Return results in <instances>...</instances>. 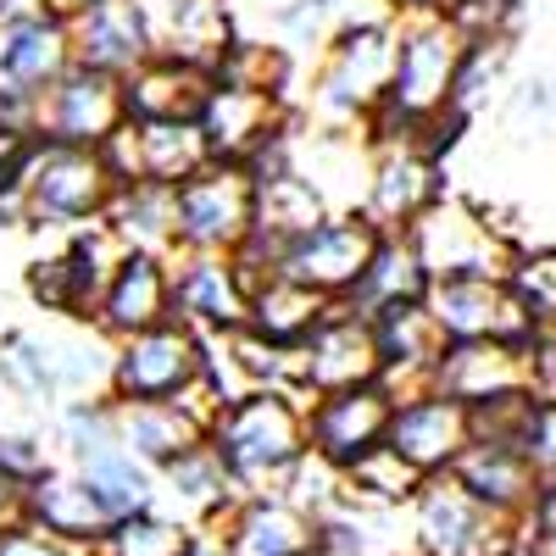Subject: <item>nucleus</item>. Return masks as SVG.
I'll return each mask as SVG.
<instances>
[{"mask_svg": "<svg viewBox=\"0 0 556 556\" xmlns=\"http://www.w3.org/2000/svg\"><path fill=\"white\" fill-rule=\"evenodd\" d=\"M0 556H89V551H78V545H67V540H56V534L23 523V529H12V534H0Z\"/></svg>", "mask_w": 556, "mask_h": 556, "instance_id": "nucleus-41", "label": "nucleus"}, {"mask_svg": "<svg viewBox=\"0 0 556 556\" xmlns=\"http://www.w3.org/2000/svg\"><path fill=\"white\" fill-rule=\"evenodd\" d=\"M73 473L89 484V495L101 501V513H106L112 523H123V518H134V513H151V506H156V473H151L139 456H128L123 445L96 451L89 462H78Z\"/></svg>", "mask_w": 556, "mask_h": 556, "instance_id": "nucleus-32", "label": "nucleus"}, {"mask_svg": "<svg viewBox=\"0 0 556 556\" xmlns=\"http://www.w3.org/2000/svg\"><path fill=\"white\" fill-rule=\"evenodd\" d=\"M390 67H395V17H351L329 51L317 56V84H312V112L329 134H351L374 117L390 96Z\"/></svg>", "mask_w": 556, "mask_h": 556, "instance_id": "nucleus-2", "label": "nucleus"}, {"mask_svg": "<svg viewBox=\"0 0 556 556\" xmlns=\"http://www.w3.org/2000/svg\"><path fill=\"white\" fill-rule=\"evenodd\" d=\"M379 240H384V228H374L362 212L323 217L312 235H301L285 256H278V278H290V285H301L323 301H345L362 285Z\"/></svg>", "mask_w": 556, "mask_h": 556, "instance_id": "nucleus-8", "label": "nucleus"}, {"mask_svg": "<svg viewBox=\"0 0 556 556\" xmlns=\"http://www.w3.org/2000/svg\"><path fill=\"white\" fill-rule=\"evenodd\" d=\"M184 556H223V551H217V545H212L206 534H195V545H190V551H184Z\"/></svg>", "mask_w": 556, "mask_h": 556, "instance_id": "nucleus-48", "label": "nucleus"}, {"mask_svg": "<svg viewBox=\"0 0 556 556\" xmlns=\"http://www.w3.org/2000/svg\"><path fill=\"white\" fill-rule=\"evenodd\" d=\"M518 545L523 551H556V479L534 484V501L518 523Z\"/></svg>", "mask_w": 556, "mask_h": 556, "instance_id": "nucleus-40", "label": "nucleus"}, {"mask_svg": "<svg viewBox=\"0 0 556 556\" xmlns=\"http://www.w3.org/2000/svg\"><path fill=\"white\" fill-rule=\"evenodd\" d=\"M295 123V106L285 96H256V89H228L212 84L206 112H201V139H206V156L223 167H245L256 151H267L278 134Z\"/></svg>", "mask_w": 556, "mask_h": 556, "instance_id": "nucleus-14", "label": "nucleus"}, {"mask_svg": "<svg viewBox=\"0 0 556 556\" xmlns=\"http://www.w3.org/2000/svg\"><path fill=\"white\" fill-rule=\"evenodd\" d=\"M235 501H240V490L228 479V468L212 456V445H195L156 473V506L151 513L184 523L190 534H206Z\"/></svg>", "mask_w": 556, "mask_h": 556, "instance_id": "nucleus-23", "label": "nucleus"}, {"mask_svg": "<svg viewBox=\"0 0 556 556\" xmlns=\"http://www.w3.org/2000/svg\"><path fill=\"white\" fill-rule=\"evenodd\" d=\"M206 340L184 323H156V329L134 334L123 345H112V406H173L206 395Z\"/></svg>", "mask_w": 556, "mask_h": 556, "instance_id": "nucleus-5", "label": "nucleus"}, {"mask_svg": "<svg viewBox=\"0 0 556 556\" xmlns=\"http://www.w3.org/2000/svg\"><path fill=\"white\" fill-rule=\"evenodd\" d=\"M128 128V112H123V78H106V73H89V67H67L51 89L39 96V139L51 146H84V151H101L106 139Z\"/></svg>", "mask_w": 556, "mask_h": 556, "instance_id": "nucleus-12", "label": "nucleus"}, {"mask_svg": "<svg viewBox=\"0 0 556 556\" xmlns=\"http://www.w3.org/2000/svg\"><path fill=\"white\" fill-rule=\"evenodd\" d=\"M101 0H45V12H51L56 23H78L84 12H96Z\"/></svg>", "mask_w": 556, "mask_h": 556, "instance_id": "nucleus-46", "label": "nucleus"}, {"mask_svg": "<svg viewBox=\"0 0 556 556\" xmlns=\"http://www.w3.org/2000/svg\"><path fill=\"white\" fill-rule=\"evenodd\" d=\"M256 228V184L245 167H201L173 190V240L178 256H235Z\"/></svg>", "mask_w": 556, "mask_h": 556, "instance_id": "nucleus-6", "label": "nucleus"}, {"mask_svg": "<svg viewBox=\"0 0 556 556\" xmlns=\"http://www.w3.org/2000/svg\"><path fill=\"white\" fill-rule=\"evenodd\" d=\"M424 295H429V273H424V262H417V251L406 245V235H384L374 262H367V273H362V285L340 306H351L356 317H374L384 306H417Z\"/></svg>", "mask_w": 556, "mask_h": 556, "instance_id": "nucleus-31", "label": "nucleus"}, {"mask_svg": "<svg viewBox=\"0 0 556 556\" xmlns=\"http://www.w3.org/2000/svg\"><path fill=\"white\" fill-rule=\"evenodd\" d=\"M23 523H28V484L0 479V534H12Z\"/></svg>", "mask_w": 556, "mask_h": 556, "instance_id": "nucleus-43", "label": "nucleus"}, {"mask_svg": "<svg viewBox=\"0 0 556 556\" xmlns=\"http://www.w3.org/2000/svg\"><path fill=\"white\" fill-rule=\"evenodd\" d=\"M28 156H34V139L0 128V195L23 190V167H28Z\"/></svg>", "mask_w": 556, "mask_h": 556, "instance_id": "nucleus-42", "label": "nucleus"}, {"mask_svg": "<svg viewBox=\"0 0 556 556\" xmlns=\"http://www.w3.org/2000/svg\"><path fill=\"white\" fill-rule=\"evenodd\" d=\"M406 245L424 262L429 285H462V278H513L518 240L513 228L495 223L484 206L445 195L434 212H424L406 228Z\"/></svg>", "mask_w": 556, "mask_h": 556, "instance_id": "nucleus-3", "label": "nucleus"}, {"mask_svg": "<svg viewBox=\"0 0 556 556\" xmlns=\"http://www.w3.org/2000/svg\"><path fill=\"white\" fill-rule=\"evenodd\" d=\"M223 556H323L317 523L285 495H240L206 529Z\"/></svg>", "mask_w": 556, "mask_h": 556, "instance_id": "nucleus-17", "label": "nucleus"}, {"mask_svg": "<svg viewBox=\"0 0 556 556\" xmlns=\"http://www.w3.org/2000/svg\"><path fill=\"white\" fill-rule=\"evenodd\" d=\"M206 445L240 495H278L306 456V401L290 390H256L212 412Z\"/></svg>", "mask_w": 556, "mask_h": 556, "instance_id": "nucleus-1", "label": "nucleus"}, {"mask_svg": "<svg viewBox=\"0 0 556 556\" xmlns=\"http://www.w3.org/2000/svg\"><path fill=\"white\" fill-rule=\"evenodd\" d=\"M440 479H451L473 506H484V513L501 518L506 529L523 523L529 501H534V484H540L534 468L518 456V445H501V440H468Z\"/></svg>", "mask_w": 556, "mask_h": 556, "instance_id": "nucleus-21", "label": "nucleus"}, {"mask_svg": "<svg viewBox=\"0 0 556 556\" xmlns=\"http://www.w3.org/2000/svg\"><path fill=\"white\" fill-rule=\"evenodd\" d=\"M101 156L117 184H156V190H178L201 167H212L195 123H128L101 146Z\"/></svg>", "mask_w": 556, "mask_h": 556, "instance_id": "nucleus-13", "label": "nucleus"}, {"mask_svg": "<svg viewBox=\"0 0 556 556\" xmlns=\"http://www.w3.org/2000/svg\"><path fill=\"white\" fill-rule=\"evenodd\" d=\"M445 201V167L429 162L424 151H374L367 167V195H362V217L384 228V235H406V228L434 212Z\"/></svg>", "mask_w": 556, "mask_h": 556, "instance_id": "nucleus-18", "label": "nucleus"}, {"mask_svg": "<svg viewBox=\"0 0 556 556\" xmlns=\"http://www.w3.org/2000/svg\"><path fill=\"white\" fill-rule=\"evenodd\" d=\"M28 523L67 540V545H78V551H89V556H96V545L112 529V518L101 513V501L89 495V484L73 468H62V462L45 479L28 484Z\"/></svg>", "mask_w": 556, "mask_h": 556, "instance_id": "nucleus-27", "label": "nucleus"}, {"mask_svg": "<svg viewBox=\"0 0 556 556\" xmlns=\"http://www.w3.org/2000/svg\"><path fill=\"white\" fill-rule=\"evenodd\" d=\"M434 395L456 406H495V401H518L529 395V345H445L434 362Z\"/></svg>", "mask_w": 556, "mask_h": 556, "instance_id": "nucleus-19", "label": "nucleus"}, {"mask_svg": "<svg viewBox=\"0 0 556 556\" xmlns=\"http://www.w3.org/2000/svg\"><path fill=\"white\" fill-rule=\"evenodd\" d=\"M73 34V62L106 78H128L134 67L151 62V34L139 17L134 0H101L96 12H84L78 23H67Z\"/></svg>", "mask_w": 556, "mask_h": 556, "instance_id": "nucleus-25", "label": "nucleus"}, {"mask_svg": "<svg viewBox=\"0 0 556 556\" xmlns=\"http://www.w3.org/2000/svg\"><path fill=\"white\" fill-rule=\"evenodd\" d=\"M56 445H62V468H78L96 451L117 445V406L101 401H62L56 406Z\"/></svg>", "mask_w": 556, "mask_h": 556, "instance_id": "nucleus-35", "label": "nucleus"}, {"mask_svg": "<svg viewBox=\"0 0 556 556\" xmlns=\"http://www.w3.org/2000/svg\"><path fill=\"white\" fill-rule=\"evenodd\" d=\"M468 440H473V417H468V406H456V401L424 390V395L395 401L384 451L401 456L417 479H440L451 462L462 456V445H468Z\"/></svg>", "mask_w": 556, "mask_h": 556, "instance_id": "nucleus-15", "label": "nucleus"}, {"mask_svg": "<svg viewBox=\"0 0 556 556\" xmlns=\"http://www.w3.org/2000/svg\"><path fill=\"white\" fill-rule=\"evenodd\" d=\"M506 285L518 290L523 312L534 317V329H556V245L518 251L513 278H506Z\"/></svg>", "mask_w": 556, "mask_h": 556, "instance_id": "nucleus-37", "label": "nucleus"}, {"mask_svg": "<svg viewBox=\"0 0 556 556\" xmlns=\"http://www.w3.org/2000/svg\"><path fill=\"white\" fill-rule=\"evenodd\" d=\"M167 317H173V262L123 251L101 301H96L89 329H96L106 345H123V340L156 329V323H167Z\"/></svg>", "mask_w": 556, "mask_h": 556, "instance_id": "nucleus-16", "label": "nucleus"}, {"mask_svg": "<svg viewBox=\"0 0 556 556\" xmlns=\"http://www.w3.org/2000/svg\"><path fill=\"white\" fill-rule=\"evenodd\" d=\"M251 290L228 256H173V323L195 329L201 340L245 329Z\"/></svg>", "mask_w": 556, "mask_h": 556, "instance_id": "nucleus-20", "label": "nucleus"}, {"mask_svg": "<svg viewBox=\"0 0 556 556\" xmlns=\"http://www.w3.org/2000/svg\"><path fill=\"white\" fill-rule=\"evenodd\" d=\"M379 340H374V323L356 317L351 306H329V317L312 329V340L301 351H290V390L301 401L317 395H340V390H362V384H379Z\"/></svg>", "mask_w": 556, "mask_h": 556, "instance_id": "nucleus-7", "label": "nucleus"}, {"mask_svg": "<svg viewBox=\"0 0 556 556\" xmlns=\"http://www.w3.org/2000/svg\"><path fill=\"white\" fill-rule=\"evenodd\" d=\"M390 412H395V395L384 384H362V390L306 401V456H317L334 473H351L362 456H374L384 445Z\"/></svg>", "mask_w": 556, "mask_h": 556, "instance_id": "nucleus-10", "label": "nucleus"}, {"mask_svg": "<svg viewBox=\"0 0 556 556\" xmlns=\"http://www.w3.org/2000/svg\"><path fill=\"white\" fill-rule=\"evenodd\" d=\"M34 17H51L45 0H0V28H17V23H34Z\"/></svg>", "mask_w": 556, "mask_h": 556, "instance_id": "nucleus-44", "label": "nucleus"}, {"mask_svg": "<svg viewBox=\"0 0 556 556\" xmlns=\"http://www.w3.org/2000/svg\"><path fill=\"white\" fill-rule=\"evenodd\" d=\"M212 96V73L190 62L151 56L146 67H134L123 78V112L128 123H201Z\"/></svg>", "mask_w": 556, "mask_h": 556, "instance_id": "nucleus-26", "label": "nucleus"}, {"mask_svg": "<svg viewBox=\"0 0 556 556\" xmlns=\"http://www.w3.org/2000/svg\"><path fill=\"white\" fill-rule=\"evenodd\" d=\"M0 390L34 401V406H62L56 390V345L39 329H7L0 334Z\"/></svg>", "mask_w": 556, "mask_h": 556, "instance_id": "nucleus-33", "label": "nucleus"}, {"mask_svg": "<svg viewBox=\"0 0 556 556\" xmlns=\"http://www.w3.org/2000/svg\"><path fill=\"white\" fill-rule=\"evenodd\" d=\"M445 0H384V12L390 17H401V12H440Z\"/></svg>", "mask_w": 556, "mask_h": 556, "instance_id": "nucleus-47", "label": "nucleus"}, {"mask_svg": "<svg viewBox=\"0 0 556 556\" xmlns=\"http://www.w3.org/2000/svg\"><path fill=\"white\" fill-rule=\"evenodd\" d=\"M506 67H513V39L468 45V51H462L456 78H451V101H445V112L462 117V123H473V117L490 106V96H501V89H506Z\"/></svg>", "mask_w": 556, "mask_h": 556, "instance_id": "nucleus-34", "label": "nucleus"}, {"mask_svg": "<svg viewBox=\"0 0 556 556\" xmlns=\"http://www.w3.org/2000/svg\"><path fill=\"white\" fill-rule=\"evenodd\" d=\"M0 228H28V201H23V190L0 195Z\"/></svg>", "mask_w": 556, "mask_h": 556, "instance_id": "nucleus-45", "label": "nucleus"}, {"mask_svg": "<svg viewBox=\"0 0 556 556\" xmlns=\"http://www.w3.org/2000/svg\"><path fill=\"white\" fill-rule=\"evenodd\" d=\"M101 228L117 240V251H139V256H178L173 240V190H156V184H117V195L101 217Z\"/></svg>", "mask_w": 556, "mask_h": 556, "instance_id": "nucleus-29", "label": "nucleus"}, {"mask_svg": "<svg viewBox=\"0 0 556 556\" xmlns=\"http://www.w3.org/2000/svg\"><path fill=\"white\" fill-rule=\"evenodd\" d=\"M134 7L146 17L151 56H167V62H190V67L212 73L223 45L235 39L228 0H134Z\"/></svg>", "mask_w": 556, "mask_h": 556, "instance_id": "nucleus-22", "label": "nucleus"}, {"mask_svg": "<svg viewBox=\"0 0 556 556\" xmlns=\"http://www.w3.org/2000/svg\"><path fill=\"white\" fill-rule=\"evenodd\" d=\"M212 401L190 395L173 406H117V445L128 456H139L151 473H162L167 462H178L184 451L206 445V424H212Z\"/></svg>", "mask_w": 556, "mask_h": 556, "instance_id": "nucleus-24", "label": "nucleus"}, {"mask_svg": "<svg viewBox=\"0 0 556 556\" xmlns=\"http://www.w3.org/2000/svg\"><path fill=\"white\" fill-rule=\"evenodd\" d=\"M329 306L334 301H323V295H312V290H301V285H290V278L273 273L267 285L251 295V306H245V329L262 345H273V351H301L317 323L329 317Z\"/></svg>", "mask_w": 556, "mask_h": 556, "instance_id": "nucleus-30", "label": "nucleus"}, {"mask_svg": "<svg viewBox=\"0 0 556 556\" xmlns=\"http://www.w3.org/2000/svg\"><path fill=\"white\" fill-rule=\"evenodd\" d=\"M445 345H529L540 329L523 312L518 290L506 278H462V285H429L424 295Z\"/></svg>", "mask_w": 556, "mask_h": 556, "instance_id": "nucleus-9", "label": "nucleus"}, {"mask_svg": "<svg viewBox=\"0 0 556 556\" xmlns=\"http://www.w3.org/2000/svg\"><path fill=\"white\" fill-rule=\"evenodd\" d=\"M406 523H412L417 556H495L506 545H518V529H506L484 506H473L451 479H429L417 490L406 506Z\"/></svg>", "mask_w": 556, "mask_h": 556, "instance_id": "nucleus-11", "label": "nucleus"}, {"mask_svg": "<svg viewBox=\"0 0 556 556\" xmlns=\"http://www.w3.org/2000/svg\"><path fill=\"white\" fill-rule=\"evenodd\" d=\"M513 445L534 468V479H556V401H529Z\"/></svg>", "mask_w": 556, "mask_h": 556, "instance_id": "nucleus-38", "label": "nucleus"}, {"mask_svg": "<svg viewBox=\"0 0 556 556\" xmlns=\"http://www.w3.org/2000/svg\"><path fill=\"white\" fill-rule=\"evenodd\" d=\"M56 462H51V445L45 434H28V429H0V479H17V484H34L45 479Z\"/></svg>", "mask_w": 556, "mask_h": 556, "instance_id": "nucleus-39", "label": "nucleus"}, {"mask_svg": "<svg viewBox=\"0 0 556 556\" xmlns=\"http://www.w3.org/2000/svg\"><path fill=\"white\" fill-rule=\"evenodd\" d=\"M73 67V34L56 17H34L17 28H0V84L17 96H45Z\"/></svg>", "mask_w": 556, "mask_h": 556, "instance_id": "nucleus-28", "label": "nucleus"}, {"mask_svg": "<svg viewBox=\"0 0 556 556\" xmlns=\"http://www.w3.org/2000/svg\"><path fill=\"white\" fill-rule=\"evenodd\" d=\"M190 545H195V534L184 529V523H173L162 513H134V518H123V523L106 529V540L96 545V556H184Z\"/></svg>", "mask_w": 556, "mask_h": 556, "instance_id": "nucleus-36", "label": "nucleus"}, {"mask_svg": "<svg viewBox=\"0 0 556 556\" xmlns=\"http://www.w3.org/2000/svg\"><path fill=\"white\" fill-rule=\"evenodd\" d=\"M112 195H117V173L106 167L101 151L34 139V156L23 167L28 228H62V235H78V228L106 217Z\"/></svg>", "mask_w": 556, "mask_h": 556, "instance_id": "nucleus-4", "label": "nucleus"}]
</instances>
